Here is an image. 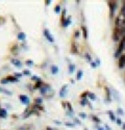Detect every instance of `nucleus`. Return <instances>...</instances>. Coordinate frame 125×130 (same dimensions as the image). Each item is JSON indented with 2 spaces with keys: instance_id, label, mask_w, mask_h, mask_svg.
<instances>
[{
  "instance_id": "1",
  "label": "nucleus",
  "mask_w": 125,
  "mask_h": 130,
  "mask_svg": "<svg viewBox=\"0 0 125 130\" xmlns=\"http://www.w3.org/2000/svg\"><path fill=\"white\" fill-rule=\"evenodd\" d=\"M115 27L117 28H125V13L120 11L119 15L116 17L115 19Z\"/></svg>"
},
{
  "instance_id": "2",
  "label": "nucleus",
  "mask_w": 125,
  "mask_h": 130,
  "mask_svg": "<svg viewBox=\"0 0 125 130\" xmlns=\"http://www.w3.org/2000/svg\"><path fill=\"white\" fill-rule=\"evenodd\" d=\"M125 49V35H123V38L121 39V41L118 45V48H117L116 52H115V57L116 58H119L121 55H122L123 50Z\"/></svg>"
},
{
  "instance_id": "3",
  "label": "nucleus",
  "mask_w": 125,
  "mask_h": 130,
  "mask_svg": "<svg viewBox=\"0 0 125 130\" xmlns=\"http://www.w3.org/2000/svg\"><path fill=\"white\" fill-rule=\"evenodd\" d=\"M112 38H113V41H114V42H120L121 39L123 38V33H122V31H121V29L117 28V27H114Z\"/></svg>"
},
{
  "instance_id": "4",
  "label": "nucleus",
  "mask_w": 125,
  "mask_h": 130,
  "mask_svg": "<svg viewBox=\"0 0 125 130\" xmlns=\"http://www.w3.org/2000/svg\"><path fill=\"white\" fill-rule=\"evenodd\" d=\"M107 4H108V9H109V18L113 19L115 15V11L117 10V7H118V2L117 1H107Z\"/></svg>"
},
{
  "instance_id": "5",
  "label": "nucleus",
  "mask_w": 125,
  "mask_h": 130,
  "mask_svg": "<svg viewBox=\"0 0 125 130\" xmlns=\"http://www.w3.org/2000/svg\"><path fill=\"white\" fill-rule=\"evenodd\" d=\"M104 92H105V98H104V102H106V103H111L113 101V97H112V92H111V89L108 88V86L105 85L104 86Z\"/></svg>"
},
{
  "instance_id": "6",
  "label": "nucleus",
  "mask_w": 125,
  "mask_h": 130,
  "mask_svg": "<svg viewBox=\"0 0 125 130\" xmlns=\"http://www.w3.org/2000/svg\"><path fill=\"white\" fill-rule=\"evenodd\" d=\"M44 35H45L46 40L48 41V42H50V43H54V38H53V35L51 34V32L49 31V29H47V28L44 29Z\"/></svg>"
},
{
  "instance_id": "7",
  "label": "nucleus",
  "mask_w": 125,
  "mask_h": 130,
  "mask_svg": "<svg viewBox=\"0 0 125 130\" xmlns=\"http://www.w3.org/2000/svg\"><path fill=\"white\" fill-rule=\"evenodd\" d=\"M19 50H20V46H19L17 43H14L10 47V52L13 55H18L19 54Z\"/></svg>"
},
{
  "instance_id": "8",
  "label": "nucleus",
  "mask_w": 125,
  "mask_h": 130,
  "mask_svg": "<svg viewBox=\"0 0 125 130\" xmlns=\"http://www.w3.org/2000/svg\"><path fill=\"white\" fill-rule=\"evenodd\" d=\"M68 94V84H64L62 86V89L60 90V93H58V95H60V97H66Z\"/></svg>"
},
{
  "instance_id": "9",
  "label": "nucleus",
  "mask_w": 125,
  "mask_h": 130,
  "mask_svg": "<svg viewBox=\"0 0 125 130\" xmlns=\"http://www.w3.org/2000/svg\"><path fill=\"white\" fill-rule=\"evenodd\" d=\"M19 100H20L21 103L24 104V105H28L29 102H30L28 96H26V95H20V96H19Z\"/></svg>"
},
{
  "instance_id": "10",
  "label": "nucleus",
  "mask_w": 125,
  "mask_h": 130,
  "mask_svg": "<svg viewBox=\"0 0 125 130\" xmlns=\"http://www.w3.org/2000/svg\"><path fill=\"white\" fill-rule=\"evenodd\" d=\"M51 90V88H50L49 84H44L39 90H40V94H41V95L44 96V95H46V94H47V92H48V90Z\"/></svg>"
},
{
  "instance_id": "11",
  "label": "nucleus",
  "mask_w": 125,
  "mask_h": 130,
  "mask_svg": "<svg viewBox=\"0 0 125 130\" xmlns=\"http://www.w3.org/2000/svg\"><path fill=\"white\" fill-rule=\"evenodd\" d=\"M118 67L119 69H123L125 68V54H122L121 56L119 57V60H118Z\"/></svg>"
},
{
  "instance_id": "12",
  "label": "nucleus",
  "mask_w": 125,
  "mask_h": 130,
  "mask_svg": "<svg viewBox=\"0 0 125 130\" xmlns=\"http://www.w3.org/2000/svg\"><path fill=\"white\" fill-rule=\"evenodd\" d=\"M111 92H112V97H113V99H115L116 101H120V95H119V92L117 90H115V89H112L111 90Z\"/></svg>"
},
{
  "instance_id": "13",
  "label": "nucleus",
  "mask_w": 125,
  "mask_h": 130,
  "mask_svg": "<svg viewBox=\"0 0 125 130\" xmlns=\"http://www.w3.org/2000/svg\"><path fill=\"white\" fill-rule=\"evenodd\" d=\"M81 32H83V37L84 40H88V38H89V32H88V28H87V26L85 25H81Z\"/></svg>"
},
{
  "instance_id": "14",
  "label": "nucleus",
  "mask_w": 125,
  "mask_h": 130,
  "mask_svg": "<svg viewBox=\"0 0 125 130\" xmlns=\"http://www.w3.org/2000/svg\"><path fill=\"white\" fill-rule=\"evenodd\" d=\"M10 62L13 64V66H15L17 69H21L22 67V62L19 60H16V58H13V60H10Z\"/></svg>"
},
{
  "instance_id": "15",
  "label": "nucleus",
  "mask_w": 125,
  "mask_h": 130,
  "mask_svg": "<svg viewBox=\"0 0 125 130\" xmlns=\"http://www.w3.org/2000/svg\"><path fill=\"white\" fill-rule=\"evenodd\" d=\"M70 51H71V53H73V54H77L78 53L77 44H76L75 42H72L71 43V48H70Z\"/></svg>"
},
{
  "instance_id": "16",
  "label": "nucleus",
  "mask_w": 125,
  "mask_h": 130,
  "mask_svg": "<svg viewBox=\"0 0 125 130\" xmlns=\"http://www.w3.org/2000/svg\"><path fill=\"white\" fill-rule=\"evenodd\" d=\"M71 23H72V17H71V16H69V17L66 18V20L62 23V27H68Z\"/></svg>"
},
{
  "instance_id": "17",
  "label": "nucleus",
  "mask_w": 125,
  "mask_h": 130,
  "mask_svg": "<svg viewBox=\"0 0 125 130\" xmlns=\"http://www.w3.org/2000/svg\"><path fill=\"white\" fill-rule=\"evenodd\" d=\"M31 115H33L31 108H30V107H29V108H26V109L24 110V113H23V118H24V119H27V118L30 117Z\"/></svg>"
},
{
  "instance_id": "18",
  "label": "nucleus",
  "mask_w": 125,
  "mask_h": 130,
  "mask_svg": "<svg viewBox=\"0 0 125 130\" xmlns=\"http://www.w3.org/2000/svg\"><path fill=\"white\" fill-rule=\"evenodd\" d=\"M106 113L108 115L109 120H111L112 122H116L117 118H116V116H115V113H114V111H113V110H107V111H106Z\"/></svg>"
},
{
  "instance_id": "19",
  "label": "nucleus",
  "mask_w": 125,
  "mask_h": 130,
  "mask_svg": "<svg viewBox=\"0 0 125 130\" xmlns=\"http://www.w3.org/2000/svg\"><path fill=\"white\" fill-rule=\"evenodd\" d=\"M17 39H18L19 41H21V42L25 41V40H26V34H25V32H23V31H20V32H18Z\"/></svg>"
},
{
  "instance_id": "20",
  "label": "nucleus",
  "mask_w": 125,
  "mask_h": 130,
  "mask_svg": "<svg viewBox=\"0 0 125 130\" xmlns=\"http://www.w3.org/2000/svg\"><path fill=\"white\" fill-rule=\"evenodd\" d=\"M7 118V110L5 108H0V119H6Z\"/></svg>"
},
{
  "instance_id": "21",
  "label": "nucleus",
  "mask_w": 125,
  "mask_h": 130,
  "mask_svg": "<svg viewBox=\"0 0 125 130\" xmlns=\"http://www.w3.org/2000/svg\"><path fill=\"white\" fill-rule=\"evenodd\" d=\"M50 71H51V74L56 75V74L58 73V71H60V69H58V67L56 65H51V67H50Z\"/></svg>"
},
{
  "instance_id": "22",
  "label": "nucleus",
  "mask_w": 125,
  "mask_h": 130,
  "mask_svg": "<svg viewBox=\"0 0 125 130\" xmlns=\"http://www.w3.org/2000/svg\"><path fill=\"white\" fill-rule=\"evenodd\" d=\"M5 79L9 81V82H19V79L17 77H15L14 75H9L5 77Z\"/></svg>"
},
{
  "instance_id": "23",
  "label": "nucleus",
  "mask_w": 125,
  "mask_h": 130,
  "mask_svg": "<svg viewBox=\"0 0 125 130\" xmlns=\"http://www.w3.org/2000/svg\"><path fill=\"white\" fill-rule=\"evenodd\" d=\"M80 105H81V106L89 105L90 108H93V106L91 105V103H90V101L88 100V98H85V99H81V100H80Z\"/></svg>"
},
{
  "instance_id": "24",
  "label": "nucleus",
  "mask_w": 125,
  "mask_h": 130,
  "mask_svg": "<svg viewBox=\"0 0 125 130\" xmlns=\"http://www.w3.org/2000/svg\"><path fill=\"white\" fill-rule=\"evenodd\" d=\"M43 102H44V100H43L42 97H37V98H34V103L33 104H36V105H42Z\"/></svg>"
},
{
  "instance_id": "25",
  "label": "nucleus",
  "mask_w": 125,
  "mask_h": 130,
  "mask_svg": "<svg viewBox=\"0 0 125 130\" xmlns=\"http://www.w3.org/2000/svg\"><path fill=\"white\" fill-rule=\"evenodd\" d=\"M83 76V70H78L77 74H76V79L77 80H81V78Z\"/></svg>"
},
{
  "instance_id": "26",
  "label": "nucleus",
  "mask_w": 125,
  "mask_h": 130,
  "mask_svg": "<svg viewBox=\"0 0 125 130\" xmlns=\"http://www.w3.org/2000/svg\"><path fill=\"white\" fill-rule=\"evenodd\" d=\"M44 84H45V83H44V82H43L42 80H41V81H37V83L34 84V90H40Z\"/></svg>"
},
{
  "instance_id": "27",
  "label": "nucleus",
  "mask_w": 125,
  "mask_h": 130,
  "mask_svg": "<svg viewBox=\"0 0 125 130\" xmlns=\"http://www.w3.org/2000/svg\"><path fill=\"white\" fill-rule=\"evenodd\" d=\"M91 119L93 120V122H95L96 124H99L100 122H101V120L97 116H95V115H91Z\"/></svg>"
},
{
  "instance_id": "28",
  "label": "nucleus",
  "mask_w": 125,
  "mask_h": 130,
  "mask_svg": "<svg viewBox=\"0 0 125 130\" xmlns=\"http://www.w3.org/2000/svg\"><path fill=\"white\" fill-rule=\"evenodd\" d=\"M88 98H90L92 101H96L97 100V97H96V95L94 93H91V92H89V94H88Z\"/></svg>"
},
{
  "instance_id": "29",
  "label": "nucleus",
  "mask_w": 125,
  "mask_h": 130,
  "mask_svg": "<svg viewBox=\"0 0 125 130\" xmlns=\"http://www.w3.org/2000/svg\"><path fill=\"white\" fill-rule=\"evenodd\" d=\"M66 13H67V10H66V9H64V10H62V18H61L62 23L66 20V18H67V17H66Z\"/></svg>"
},
{
  "instance_id": "30",
  "label": "nucleus",
  "mask_w": 125,
  "mask_h": 130,
  "mask_svg": "<svg viewBox=\"0 0 125 130\" xmlns=\"http://www.w3.org/2000/svg\"><path fill=\"white\" fill-rule=\"evenodd\" d=\"M75 69H76V67H75V65L74 64H70L69 65V73H73L74 71H75Z\"/></svg>"
},
{
  "instance_id": "31",
  "label": "nucleus",
  "mask_w": 125,
  "mask_h": 130,
  "mask_svg": "<svg viewBox=\"0 0 125 130\" xmlns=\"http://www.w3.org/2000/svg\"><path fill=\"white\" fill-rule=\"evenodd\" d=\"M67 111H70V112L74 113L73 107H72V105H71V103H70V102H67Z\"/></svg>"
},
{
  "instance_id": "32",
  "label": "nucleus",
  "mask_w": 125,
  "mask_h": 130,
  "mask_svg": "<svg viewBox=\"0 0 125 130\" xmlns=\"http://www.w3.org/2000/svg\"><path fill=\"white\" fill-rule=\"evenodd\" d=\"M83 56H84V58H85V60H87L89 62H90V64H91V62L93 61L92 60V56H91V54H89V53H85L84 55H83Z\"/></svg>"
},
{
  "instance_id": "33",
  "label": "nucleus",
  "mask_w": 125,
  "mask_h": 130,
  "mask_svg": "<svg viewBox=\"0 0 125 130\" xmlns=\"http://www.w3.org/2000/svg\"><path fill=\"white\" fill-rule=\"evenodd\" d=\"M64 125H66L67 127H70V128H74V127H75V124H74L73 122H65Z\"/></svg>"
},
{
  "instance_id": "34",
  "label": "nucleus",
  "mask_w": 125,
  "mask_h": 130,
  "mask_svg": "<svg viewBox=\"0 0 125 130\" xmlns=\"http://www.w3.org/2000/svg\"><path fill=\"white\" fill-rule=\"evenodd\" d=\"M80 34H81L80 30L79 29H76L75 31H74V39H78V38L80 37Z\"/></svg>"
},
{
  "instance_id": "35",
  "label": "nucleus",
  "mask_w": 125,
  "mask_h": 130,
  "mask_svg": "<svg viewBox=\"0 0 125 130\" xmlns=\"http://www.w3.org/2000/svg\"><path fill=\"white\" fill-rule=\"evenodd\" d=\"M88 94H89V90H84L83 93H81V99H85V98H88Z\"/></svg>"
},
{
  "instance_id": "36",
  "label": "nucleus",
  "mask_w": 125,
  "mask_h": 130,
  "mask_svg": "<svg viewBox=\"0 0 125 130\" xmlns=\"http://www.w3.org/2000/svg\"><path fill=\"white\" fill-rule=\"evenodd\" d=\"M2 93H3V94H5V95H9V96H10V95H11V94H13V93H11V92H10V90H6V89H4V88H3V89H2Z\"/></svg>"
},
{
  "instance_id": "37",
  "label": "nucleus",
  "mask_w": 125,
  "mask_h": 130,
  "mask_svg": "<svg viewBox=\"0 0 125 130\" xmlns=\"http://www.w3.org/2000/svg\"><path fill=\"white\" fill-rule=\"evenodd\" d=\"M117 113L120 115V116H124V110L121 107H118V108H117Z\"/></svg>"
},
{
  "instance_id": "38",
  "label": "nucleus",
  "mask_w": 125,
  "mask_h": 130,
  "mask_svg": "<svg viewBox=\"0 0 125 130\" xmlns=\"http://www.w3.org/2000/svg\"><path fill=\"white\" fill-rule=\"evenodd\" d=\"M25 65H26V66H28V67H32V66H33V60H27L25 61Z\"/></svg>"
},
{
  "instance_id": "39",
  "label": "nucleus",
  "mask_w": 125,
  "mask_h": 130,
  "mask_svg": "<svg viewBox=\"0 0 125 130\" xmlns=\"http://www.w3.org/2000/svg\"><path fill=\"white\" fill-rule=\"evenodd\" d=\"M31 79H32L33 81H41V80H42L41 77H39V76H37V75H32V76H31Z\"/></svg>"
},
{
  "instance_id": "40",
  "label": "nucleus",
  "mask_w": 125,
  "mask_h": 130,
  "mask_svg": "<svg viewBox=\"0 0 125 130\" xmlns=\"http://www.w3.org/2000/svg\"><path fill=\"white\" fill-rule=\"evenodd\" d=\"M54 11H55V13H62V11H61V5L60 4H57L55 7H54Z\"/></svg>"
},
{
  "instance_id": "41",
  "label": "nucleus",
  "mask_w": 125,
  "mask_h": 130,
  "mask_svg": "<svg viewBox=\"0 0 125 130\" xmlns=\"http://www.w3.org/2000/svg\"><path fill=\"white\" fill-rule=\"evenodd\" d=\"M73 121H74L73 123L75 124V125H81V122H80L79 120H78L77 118H73Z\"/></svg>"
},
{
  "instance_id": "42",
  "label": "nucleus",
  "mask_w": 125,
  "mask_h": 130,
  "mask_svg": "<svg viewBox=\"0 0 125 130\" xmlns=\"http://www.w3.org/2000/svg\"><path fill=\"white\" fill-rule=\"evenodd\" d=\"M23 75H26V76H30L31 75V72H30V71L29 70H24V71H23Z\"/></svg>"
},
{
  "instance_id": "43",
  "label": "nucleus",
  "mask_w": 125,
  "mask_h": 130,
  "mask_svg": "<svg viewBox=\"0 0 125 130\" xmlns=\"http://www.w3.org/2000/svg\"><path fill=\"white\" fill-rule=\"evenodd\" d=\"M116 123H117V125H119V126H122L123 125V122H122V120H121L120 118H118V119L116 120Z\"/></svg>"
},
{
  "instance_id": "44",
  "label": "nucleus",
  "mask_w": 125,
  "mask_h": 130,
  "mask_svg": "<svg viewBox=\"0 0 125 130\" xmlns=\"http://www.w3.org/2000/svg\"><path fill=\"white\" fill-rule=\"evenodd\" d=\"M0 83H1V84H7V83H10V82L7 81L5 78H2V79L0 80Z\"/></svg>"
},
{
  "instance_id": "45",
  "label": "nucleus",
  "mask_w": 125,
  "mask_h": 130,
  "mask_svg": "<svg viewBox=\"0 0 125 130\" xmlns=\"http://www.w3.org/2000/svg\"><path fill=\"white\" fill-rule=\"evenodd\" d=\"M79 118H81V119H87L88 116L85 115V113H83V112H79Z\"/></svg>"
},
{
  "instance_id": "46",
  "label": "nucleus",
  "mask_w": 125,
  "mask_h": 130,
  "mask_svg": "<svg viewBox=\"0 0 125 130\" xmlns=\"http://www.w3.org/2000/svg\"><path fill=\"white\" fill-rule=\"evenodd\" d=\"M90 65H91V67H92L93 69H96L97 67H98V66L96 65V62H95V61H92V62H91V64H90Z\"/></svg>"
},
{
  "instance_id": "47",
  "label": "nucleus",
  "mask_w": 125,
  "mask_h": 130,
  "mask_svg": "<svg viewBox=\"0 0 125 130\" xmlns=\"http://www.w3.org/2000/svg\"><path fill=\"white\" fill-rule=\"evenodd\" d=\"M53 122H54V124H56V125H62V124H64V123H62V122L58 121V120H54Z\"/></svg>"
},
{
  "instance_id": "48",
  "label": "nucleus",
  "mask_w": 125,
  "mask_h": 130,
  "mask_svg": "<svg viewBox=\"0 0 125 130\" xmlns=\"http://www.w3.org/2000/svg\"><path fill=\"white\" fill-rule=\"evenodd\" d=\"M120 11H123V13H125V1H123V4H122V7H121Z\"/></svg>"
},
{
  "instance_id": "49",
  "label": "nucleus",
  "mask_w": 125,
  "mask_h": 130,
  "mask_svg": "<svg viewBox=\"0 0 125 130\" xmlns=\"http://www.w3.org/2000/svg\"><path fill=\"white\" fill-rule=\"evenodd\" d=\"M14 76H15V77H17L18 79H19L20 77H22V74H21V73H15V74H14Z\"/></svg>"
},
{
  "instance_id": "50",
  "label": "nucleus",
  "mask_w": 125,
  "mask_h": 130,
  "mask_svg": "<svg viewBox=\"0 0 125 130\" xmlns=\"http://www.w3.org/2000/svg\"><path fill=\"white\" fill-rule=\"evenodd\" d=\"M66 115H67L68 117H70V118H73V117H74V113L70 112V111H67V112H66Z\"/></svg>"
},
{
  "instance_id": "51",
  "label": "nucleus",
  "mask_w": 125,
  "mask_h": 130,
  "mask_svg": "<svg viewBox=\"0 0 125 130\" xmlns=\"http://www.w3.org/2000/svg\"><path fill=\"white\" fill-rule=\"evenodd\" d=\"M51 2H52L51 0H45V5H46V6L50 5V3H51Z\"/></svg>"
},
{
  "instance_id": "52",
  "label": "nucleus",
  "mask_w": 125,
  "mask_h": 130,
  "mask_svg": "<svg viewBox=\"0 0 125 130\" xmlns=\"http://www.w3.org/2000/svg\"><path fill=\"white\" fill-rule=\"evenodd\" d=\"M95 62H96V65H97V66H98V67H99V66L101 65V62H100V60H99V58H98V57H97V58H96V60H95Z\"/></svg>"
},
{
  "instance_id": "53",
  "label": "nucleus",
  "mask_w": 125,
  "mask_h": 130,
  "mask_svg": "<svg viewBox=\"0 0 125 130\" xmlns=\"http://www.w3.org/2000/svg\"><path fill=\"white\" fill-rule=\"evenodd\" d=\"M62 108L67 109V102H62Z\"/></svg>"
},
{
  "instance_id": "54",
  "label": "nucleus",
  "mask_w": 125,
  "mask_h": 130,
  "mask_svg": "<svg viewBox=\"0 0 125 130\" xmlns=\"http://www.w3.org/2000/svg\"><path fill=\"white\" fill-rule=\"evenodd\" d=\"M104 128H105V130H112V128L109 127V126H108L107 124H105V125H104Z\"/></svg>"
},
{
  "instance_id": "55",
  "label": "nucleus",
  "mask_w": 125,
  "mask_h": 130,
  "mask_svg": "<svg viewBox=\"0 0 125 130\" xmlns=\"http://www.w3.org/2000/svg\"><path fill=\"white\" fill-rule=\"evenodd\" d=\"M97 127V130H105L104 128H102V127H100V126H96Z\"/></svg>"
},
{
  "instance_id": "56",
  "label": "nucleus",
  "mask_w": 125,
  "mask_h": 130,
  "mask_svg": "<svg viewBox=\"0 0 125 130\" xmlns=\"http://www.w3.org/2000/svg\"><path fill=\"white\" fill-rule=\"evenodd\" d=\"M46 130H54V129H52L51 127H46Z\"/></svg>"
},
{
  "instance_id": "57",
  "label": "nucleus",
  "mask_w": 125,
  "mask_h": 130,
  "mask_svg": "<svg viewBox=\"0 0 125 130\" xmlns=\"http://www.w3.org/2000/svg\"><path fill=\"white\" fill-rule=\"evenodd\" d=\"M122 129H123V130H125V122H124L123 125H122Z\"/></svg>"
},
{
  "instance_id": "58",
  "label": "nucleus",
  "mask_w": 125,
  "mask_h": 130,
  "mask_svg": "<svg viewBox=\"0 0 125 130\" xmlns=\"http://www.w3.org/2000/svg\"><path fill=\"white\" fill-rule=\"evenodd\" d=\"M19 130H25V129H24V127H22V128H20Z\"/></svg>"
},
{
  "instance_id": "59",
  "label": "nucleus",
  "mask_w": 125,
  "mask_h": 130,
  "mask_svg": "<svg viewBox=\"0 0 125 130\" xmlns=\"http://www.w3.org/2000/svg\"><path fill=\"white\" fill-rule=\"evenodd\" d=\"M2 89L3 88H0V93H2Z\"/></svg>"
},
{
  "instance_id": "60",
  "label": "nucleus",
  "mask_w": 125,
  "mask_h": 130,
  "mask_svg": "<svg viewBox=\"0 0 125 130\" xmlns=\"http://www.w3.org/2000/svg\"><path fill=\"white\" fill-rule=\"evenodd\" d=\"M0 20H2V21H3V19H2V18H1V17H0Z\"/></svg>"
},
{
  "instance_id": "61",
  "label": "nucleus",
  "mask_w": 125,
  "mask_h": 130,
  "mask_svg": "<svg viewBox=\"0 0 125 130\" xmlns=\"http://www.w3.org/2000/svg\"><path fill=\"white\" fill-rule=\"evenodd\" d=\"M83 130H89V129H88V128H84V129H83Z\"/></svg>"
},
{
  "instance_id": "62",
  "label": "nucleus",
  "mask_w": 125,
  "mask_h": 130,
  "mask_svg": "<svg viewBox=\"0 0 125 130\" xmlns=\"http://www.w3.org/2000/svg\"><path fill=\"white\" fill-rule=\"evenodd\" d=\"M0 108H1V106H0Z\"/></svg>"
}]
</instances>
